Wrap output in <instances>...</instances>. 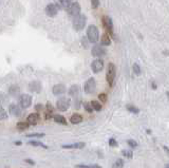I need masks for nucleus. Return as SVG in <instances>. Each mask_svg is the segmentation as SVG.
Returning <instances> with one entry per match:
<instances>
[{"instance_id":"obj_39","label":"nucleus","mask_w":169,"mask_h":168,"mask_svg":"<svg viewBox=\"0 0 169 168\" xmlns=\"http://www.w3.org/2000/svg\"><path fill=\"white\" fill-rule=\"evenodd\" d=\"M42 108H43V107H42L41 104H37V105L35 106V110H36V111H41Z\"/></svg>"},{"instance_id":"obj_20","label":"nucleus","mask_w":169,"mask_h":168,"mask_svg":"<svg viewBox=\"0 0 169 168\" xmlns=\"http://www.w3.org/2000/svg\"><path fill=\"white\" fill-rule=\"evenodd\" d=\"M53 118H54L55 123L61 124V125H67L66 118H64V116H63V115H60V114H55V115L53 116Z\"/></svg>"},{"instance_id":"obj_26","label":"nucleus","mask_w":169,"mask_h":168,"mask_svg":"<svg viewBox=\"0 0 169 168\" xmlns=\"http://www.w3.org/2000/svg\"><path fill=\"white\" fill-rule=\"evenodd\" d=\"M29 145L36 146V147H42V148H44V149L48 148V146L47 145L42 144V143H39V142H36V141H30V142H29Z\"/></svg>"},{"instance_id":"obj_31","label":"nucleus","mask_w":169,"mask_h":168,"mask_svg":"<svg viewBox=\"0 0 169 168\" xmlns=\"http://www.w3.org/2000/svg\"><path fill=\"white\" fill-rule=\"evenodd\" d=\"M47 112H49V113H51L52 114L53 112H54V108H53V106H52V104L49 101V103H47Z\"/></svg>"},{"instance_id":"obj_6","label":"nucleus","mask_w":169,"mask_h":168,"mask_svg":"<svg viewBox=\"0 0 169 168\" xmlns=\"http://www.w3.org/2000/svg\"><path fill=\"white\" fill-rule=\"evenodd\" d=\"M19 104H20L21 108L23 109H28L32 105V96L30 94H22L19 97Z\"/></svg>"},{"instance_id":"obj_40","label":"nucleus","mask_w":169,"mask_h":168,"mask_svg":"<svg viewBox=\"0 0 169 168\" xmlns=\"http://www.w3.org/2000/svg\"><path fill=\"white\" fill-rule=\"evenodd\" d=\"M24 162H26L28 164H30V165H35V162H34V161L30 160V159H26V160H24Z\"/></svg>"},{"instance_id":"obj_43","label":"nucleus","mask_w":169,"mask_h":168,"mask_svg":"<svg viewBox=\"0 0 169 168\" xmlns=\"http://www.w3.org/2000/svg\"><path fill=\"white\" fill-rule=\"evenodd\" d=\"M165 168H169V164H166L165 165Z\"/></svg>"},{"instance_id":"obj_34","label":"nucleus","mask_w":169,"mask_h":168,"mask_svg":"<svg viewBox=\"0 0 169 168\" xmlns=\"http://www.w3.org/2000/svg\"><path fill=\"white\" fill-rule=\"evenodd\" d=\"M122 152H123L124 156H126L128 159H132V151H130V150H123Z\"/></svg>"},{"instance_id":"obj_32","label":"nucleus","mask_w":169,"mask_h":168,"mask_svg":"<svg viewBox=\"0 0 169 168\" xmlns=\"http://www.w3.org/2000/svg\"><path fill=\"white\" fill-rule=\"evenodd\" d=\"M1 111H0V118L1 120H5L6 118H8V114H6V112H5V110L3 109V107H1Z\"/></svg>"},{"instance_id":"obj_33","label":"nucleus","mask_w":169,"mask_h":168,"mask_svg":"<svg viewBox=\"0 0 169 168\" xmlns=\"http://www.w3.org/2000/svg\"><path fill=\"white\" fill-rule=\"evenodd\" d=\"M42 136H44V133H31L28 134L26 138H42Z\"/></svg>"},{"instance_id":"obj_1","label":"nucleus","mask_w":169,"mask_h":168,"mask_svg":"<svg viewBox=\"0 0 169 168\" xmlns=\"http://www.w3.org/2000/svg\"><path fill=\"white\" fill-rule=\"evenodd\" d=\"M87 37L91 43H96L99 39V31L95 26L91 24L87 29Z\"/></svg>"},{"instance_id":"obj_22","label":"nucleus","mask_w":169,"mask_h":168,"mask_svg":"<svg viewBox=\"0 0 169 168\" xmlns=\"http://www.w3.org/2000/svg\"><path fill=\"white\" fill-rule=\"evenodd\" d=\"M29 125H30V124H29L28 122H18V123H17V128H18L19 130H26L29 128Z\"/></svg>"},{"instance_id":"obj_27","label":"nucleus","mask_w":169,"mask_h":168,"mask_svg":"<svg viewBox=\"0 0 169 168\" xmlns=\"http://www.w3.org/2000/svg\"><path fill=\"white\" fill-rule=\"evenodd\" d=\"M73 0H59V2H60L61 6L64 9H68L69 6L71 5V2H72Z\"/></svg>"},{"instance_id":"obj_19","label":"nucleus","mask_w":169,"mask_h":168,"mask_svg":"<svg viewBox=\"0 0 169 168\" xmlns=\"http://www.w3.org/2000/svg\"><path fill=\"white\" fill-rule=\"evenodd\" d=\"M70 122L72 124H75V125H76V124H79L83 122V116H81L79 113H74L72 116H71Z\"/></svg>"},{"instance_id":"obj_14","label":"nucleus","mask_w":169,"mask_h":168,"mask_svg":"<svg viewBox=\"0 0 169 168\" xmlns=\"http://www.w3.org/2000/svg\"><path fill=\"white\" fill-rule=\"evenodd\" d=\"M52 92L54 95H61L66 92V87H64V84H57L53 87Z\"/></svg>"},{"instance_id":"obj_24","label":"nucleus","mask_w":169,"mask_h":168,"mask_svg":"<svg viewBox=\"0 0 169 168\" xmlns=\"http://www.w3.org/2000/svg\"><path fill=\"white\" fill-rule=\"evenodd\" d=\"M124 164H125L124 160H122V159H117V160L114 162V164L112 165V168H124Z\"/></svg>"},{"instance_id":"obj_8","label":"nucleus","mask_w":169,"mask_h":168,"mask_svg":"<svg viewBox=\"0 0 169 168\" xmlns=\"http://www.w3.org/2000/svg\"><path fill=\"white\" fill-rule=\"evenodd\" d=\"M102 22L104 24V28L106 29L107 33L110 34L111 36H113V22L112 19L108 16H104L103 19H102Z\"/></svg>"},{"instance_id":"obj_30","label":"nucleus","mask_w":169,"mask_h":168,"mask_svg":"<svg viewBox=\"0 0 169 168\" xmlns=\"http://www.w3.org/2000/svg\"><path fill=\"white\" fill-rule=\"evenodd\" d=\"M133 72L136 75H141L142 70H141V67L139 66V63H134V65H133Z\"/></svg>"},{"instance_id":"obj_21","label":"nucleus","mask_w":169,"mask_h":168,"mask_svg":"<svg viewBox=\"0 0 169 168\" xmlns=\"http://www.w3.org/2000/svg\"><path fill=\"white\" fill-rule=\"evenodd\" d=\"M101 43H102V45H103V46H109V45H110L111 39H110V37H109L108 33H106V34H104L103 36H102Z\"/></svg>"},{"instance_id":"obj_9","label":"nucleus","mask_w":169,"mask_h":168,"mask_svg":"<svg viewBox=\"0 0 169 168\" xmlns=\"http://www.w3.org/2000/svg\"><path fill=\"white\" fill-rule=\"evenodd\" d=\"M58 13V6L55 3H49L46 6V14L50 17H55Z\"/></svg>"},{"instance_id":"obj_42","label":"nucleus","mask_w":169,"mask_h":168,"mask_svg":"<svg viewBox=\"0 0 169 168\" xmlns=\"http://www.w3.org/2000/svg\"><path fill=\"white\" fill-rule=\"evenodd\" d=\"M15 145L20 146V145H21V142H20V141H17V142H15Z\"/></svg>"},{"instance_id":"obj_13","label":"nucleus","mask_w":169,"mask_h":168,"mask_svg":"<svg viewBox=\"0 0 169 168\" xmlns=\"http://www.w3.org/2000/svg\"><path fill=\"white\" fill-rule=\"evenodd\" d=\"M29 89L31 92H35V93H39L41 91V84L38 81H33L29 84Z\"/></svg>"},{"instance_id":"obj_41","label":"nucleus","mask_w":169,"mask_h":168,"mask_svg":"<svg viewBox=\"0 0 169 168\" xmlns=\"http://www.w3.org/2000/svg\"><path fill=\"white\" fill-rule=\"evenodd\" d=\"M163 148H164V150H165V151L167 152V154H169V148L167 147V146H164Z\"/></svg>"},{"instance_id":"obj_29","label":"nucleus","mask_w":169,"mask_h":168,"mask_svg":"<svg viewBox=\"0 0 169 168\" xmlns=\"http://www.w3.org/2000/svg\"><path fill=\"white\" fill-rule=\"evenodd\" d=\"M77 168H102V166H99V165H96V164H93V165H83V164H79V165H76Z\"/></svg>"},{"instance_id":"obj_17","label":"nucleus","mask_w":169,"mask_h":168,"mask_svg":"<svg viewBox=\"0 0 169 168\" xmlns=\"http://www.w3.org/2000/svg\"><path fill=\"white\" fill-rule=\"evenodd\" d=\"M84 147V143H75V144H66L63 145L64 149H81Z\"/></svg>"},{"instance_id":"obj_2","label":"nucleus","mask_w":169,"mask_h":168,"mask_svg":"<svg viewBox=\"0 0 169 168\" xmlns=\"http://www.w3.org/2000/svg\"><path fill=\"white\" fill-rule=\"evenodd\" d=\"M115 76H116V69H115L114 63H109L108 67H107V73H106V78L107 83L110 87H112L115 81Z\"/></svg>"},{"instance_id":"obj_25","label":"nucleus","mask_w":169,"mask_h":168,"mask_svg":"<svg viewBox=\"0 0 169 168\" xmlns=\"http://www.w3.org/2000/svg\"><path fill=\"white\" fill-rule=\"evenodd\" d=\"M90 103H91V105H92L93 109H94L95 111H99V110L102 109V105H101V103H99V101H90Z\"/></svg>"},{"instance_id":"obj_12","label":"nucleus","mask_w":169,"mask_h":168,"mask_svg":"<svg viewBox=\"0 0 169 168\" xmlns=\"http://www.w3.org/2000/svg\"><path fill=\"white\" fill-rule=\"evenodd\" d=\"M9 111H10V113L13 116H16V118H19L22 113L21 108L18 105H16V104H11L10 107H9Z\"/></svg>"},{"instance_id":"obj_15","label":"nucleus","mask_w":169,"mask_h":168,"mask_svg":"<svg viewBox=\"0 0 169 168\" xmlns=\"http://www.w3.org/2000/svg\"><path fill=\"white\" fill-rule=\"evenodd\" d=\"M26 120H28V123L30 124V125H36L37 123H38L39 122V120H40V115H39L38 113H31L30 115L28 116V118H26Z\"/></svg>"},{"instance_id":"obj_3","label":"nucleus","mask_w":169,"mask_h":168,"mask_svg":"<svg viewBox=\"0 0 169 168\" xmlns=\"http://www.w3.org/2000/svg\"><path fill=\"white\" fill-rule=\"evenodd\" d=\"M87 23V17L84 14H79L78 16L73 18V29L76 31H81L86 26Z\"/></svg>"},{"instance_id":"obj_11","label":"nucleus","mask_w":169,"mask_h":168,"mask_svg":"<svg viewBox=\"0 0 169 168\" xmlns=\"http://www.w3.org/2000/svg\"><path fill=\"white\" fill-rule=\"evenodd\" d=\"M106 53H107L106 49L99 45H96L92 48V55L95 57H102L104 55H106Z\"/></svg>"},{"instance_id":"obj_18","label":"nucleus","mask_w":169,"mask_h":168,"mask_svg":"<svg viewBox=\"0 0 169 168\" xmlns=\"http://www.w3.org/2000/svg\"><path fill=\"white\" fill-rule=\"evenodd\" d=\"M9 93L12 96H17L18 94H20V88L17 85H12L9 88Z\"/></svg>"},{"instance_id":"obj_37","label":"nucleus","mask_w":169,"mask_h":168,"mask_svg":"<svg viewBox=\"0 0 169 168\" xmlns=\"http://www.w3.org/2000/svg\"><path fill=\"white\" fill-rule=\"evenodd\" d=\"M91 4L93 9H97L99 5V0H91Z\"/></svg>"},{"instance_id":"obj_23","label":"nucleus","mask_w":169,"mask_h":168,"mask_svg":"<svg viewBox=\"0 0 169 168\" xmlns=\"http://www.w3.org/2000/svg\"><path fill=\"white\" fill-rule=\"evenodd\" d=\"M126 108H127V110L128 111H130L131 113H135V114H137L140 112V110H139V108H136L135 106H133V105H131V104H128V105L126 106Z\"/></svg>"},{"instance_id":"obj_10","label":"nucleus","mask_w":169,"mask_h":168,"mask_svg":"<svg viewBox=\"0 0 169 168\" xmlns=\"http://www.w3.org/2000/svg\"><path fill=\"white\" fill-rule=\"evenodd\" d=\"M91 69L94 73H99L104 69V60L103 59H95L91 63Z\"/></svg>"},{"instance_id":"obj_28","label":"nucleus","mask_w":169,"mask_h":168,"mask_svg":"<svg viewBox=\"0 0 169 168\" xmlns=\"http://www.w3.org/2000/svg\"><path fill=\"white\" fill-rule=\"evenodd\" d=\"M84 108L86 109L87 112H89V113H91V112L93 111L92 105H91V103H88V101H84Z\"/></svg>"},{"instance_id":"obj_16","label":"nucleus","mask_w":169,"mask_h":168,"mask_svg":"<svg viewBox=\"0 0 169 168\" xmlns=\"http://www.w3.org/2000/svg\"><path fill=\"white\" fill-rule=\"evenodd\" d=\"M69 94H70V96L74 97V98H77V97L79 96V94H81V88H79V86H77V85L71 86L70 90H69Z\"/></svg>"},{"instance_id":"obj_7","label":"nucleus","mask_w":169,"mask_h":168,"mask_svg":"<svg viewBox=\"0 0 169 168\" xmlns=\"http://www.w3.org/2000/svg\"><path fill=\"white\" fill-rule=\"evenodd\" d=\"M68 13L70 16L76 17L81 14V4L78 2H73L71 3V5L68 8Z\"/></svg>"},{"instance_id":"obj_35","label":"nucleus","mask_w":169,"mask_h":168,"mask_svg":"<svg viewBox=\"0 0 169 168\" xmlns=\"http://www.w3.org/2000/svg\"><path fill=\"white\" fill-rule=\"evenodd\" d=\"M127 144L130 146V147H132V148H136L137 147V142H135L134 140H128V141H127Z\"/></svg>"},{"instance_id":"obj_5","label":"nucleus","mask_w":169,"mask_h":168,"mask_svg":"<svg viewBox=\"0 0 169 168\" xmlns=\"http://www.w3.org/2000/svg\"><path fill=\"white\" fill-rule=\"evenodd\" d=\"M96 91V81L93 77H90L84 83V92L87 94H92Z\"/></svg>"},{"instance_id":"obj_38","label":"nucleus","mask_w":169,"mask_h":168,"mask_svg":"<svg viewBox=\"0 0 169 168\" xmlns=\"http://www.w3.org/2000/svg\"><path fill=\"white\" fill-rule=\"evenodd\" d=\"M109 145H110L111 147H116L117 142L114 140V139H109Z\"/></svg>"},{"instance_id":"obj_36","label":"nucleus","mask_w":169,"mask_h":168,"mask_svg":"<svg viewBox=\"0 0 169 168\" xmlns=\"http://www.w3.org/2000/svg\"><path fill=\"white\" fill-rule=\"evenodd\" d=\"M98 98H99V101H101L102 103H106V101H107V94L106 93H101L98 95Z\"/></svg>"},{"instance_id":"obj_4","label":"nucleus","mask_w":169,"mask_h":168,"mask_svg":"<svg viewBox=\"0 0 169 168\" xmlns=\"http://www.w3.org/2000/svg\"><path fill=\"white\" fill-rule=\"evenodd\" d=\"M71 105V101L68 97H60L57 99L56 101V107L58 111H67Z\"/></svg>"}]
</instances>
